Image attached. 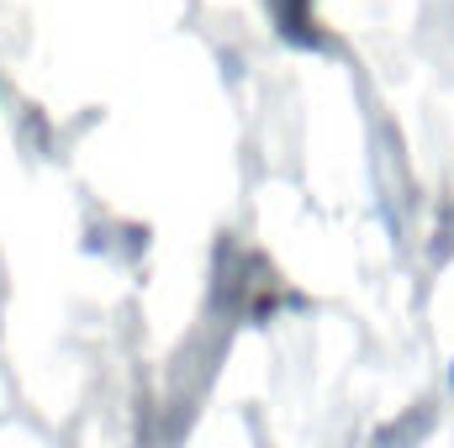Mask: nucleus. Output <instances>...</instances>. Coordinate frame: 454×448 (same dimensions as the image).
Returning <instances> with one entry per match:
<instances>
[{
	"instance_id": "obj_1",
	"label": "nucleus",
	"mask_w": 454,
	"mask_h": 448,
	"mask_svg": "<svg viewBox=\"0 0 454 448\" xmlns=\"http://www.w3.org/2000/svg\"><path fill=\"white\" fill-rule=\"evenodd\" d=\"M450 380H454V375H450Z\"/></svg>"
}]
</instances>
